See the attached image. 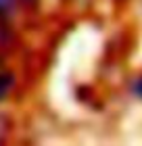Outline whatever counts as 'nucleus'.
Returning <instances> with one entry per match:
<instances>
[{"instance_id": "1", "label": "nucleus", "mask_w": 142, "mask_h": 146, "mask_svg": "<svg viewBox=\"0 0 142 146\" xmlns=\"http://www.w3.org/2000/svg\"><path fill=\"white\" fill-rule=\"evenodd\" d=\"M11 84H13V79L9 77V75H0V98H2L6 92H9V88H11Z\"/></svg>"}, {"instance_id": "2", "label": "nucleus", "mask_w": 142, "mask_h": 146, "mask_svg": "<svg viewBox=\"0 0 142 146\" xmlns=\"http://www.w3.org/2000/svg\"><path fill=\"white\" fill-rule=\"evenodd\" d=\"M11 6H13V0H0V13L9 11Z\"/></svg>"}, {"instance_id": "3", "label": "nucleus", "mask_w": 142, "mask_h": 146, "mask_svg": "<svg viewBox=\"0 0 142 146\" xmlns=\"http://www.w3.org/2000/svg\"><path fill=\"white\" fill-rule=\"evenodd\" d=\"M136 92H138V94H140V96H142V79H140V82H138V84H136Z\"/></svg>"}]
</instances>
